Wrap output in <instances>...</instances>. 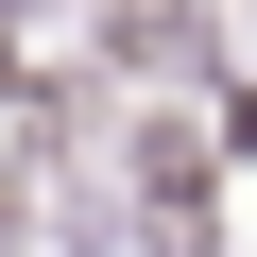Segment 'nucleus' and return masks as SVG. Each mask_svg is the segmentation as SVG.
I'll use <instances>...</instances> for the list:
<instances>
[{
  "label": "nucleus",
  "instance_id": "2",
  "mask_svg": "<svg viewBox=\"0 0 257 257\" xmlns=\"http://www.w3.org/2000/svg\"><path fill=\"white\" fill-rule=\"evenodd\" d=\"M0 69H18V18H0Z\"/></svg>",
  "mask_w": 257,
  "mask_h": 257
},
{
  "label": "nucleus",
  "instance_id": "1",
  "mask_svg": "<svg viewBox=\"0 0 257 257\" xmlns=\"http://www.w3.org/2000/svg\"><path fill=\"white\" fill-rule=\"evenodd\" d=\"M138 206H155L172 257H206V138L189 120H138Z\"/></svg>",
  "mask_w": 257,
  "mask_h": 257
}]
</instances>
